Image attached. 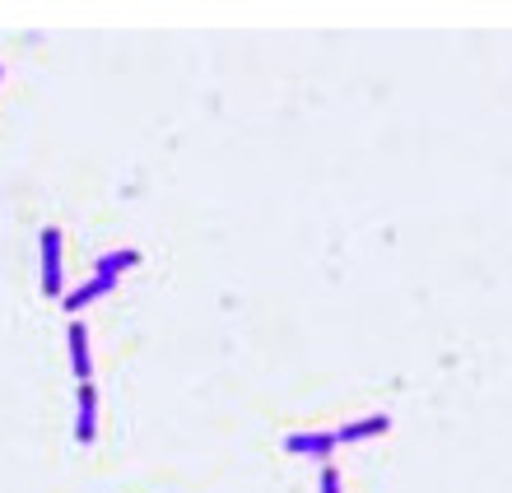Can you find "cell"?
Wrapping results in <instances>:
<instances>
[{
	"instance_id": "cell-2",
	"label": "cell",
	"mask_w": 512,
	"mask_h": 493,
	"mask_svg": "<svg viewBox=\"0 0 512 493\" xmlns=\"http://www.w3.org/2000/svg\"><path fill=\"white\" fill-rule=\"evenodd\" d=\"M66 340H70V368H75V377H80V382H89V377H94V359H89V331H84L80 317L70 321Z\"/></svg>"
},
{
	"instance_id": "cell-3",
	"label": "cell",
	"mask_w": 512,
	"mask_h": 493,
	"mask_svg": "<svg viewBox=\"0 0 512 493\" xmlns=\"http://www.w3.org/2000/svg\"><path fill=\"white\" fill-rule=\"evenodd\" d=\"M284 447H289V452H298V456L331 461V452H336L340 442H336V433H289V438H284Z\"/></svg>"
},
{
	"instance_id": "cell-1",
	"label": "cell",
	"mask_w": 512,
	"mask_h": 493,
	"mask_svg": "<svg viewBox=\"0 0 512 493\" xmlns=\"http://www.w3.org/2000/svg\"><path fill=\"white\" fill-rule=\"evenodd\" d=\"M42 289L52 298H66V275H61V228H42Z\"/></svg>"
},
{
	"instance_id": "cell-6",
	"label": "cell",
	"mask_w": 512,
	"mask_h": 493,
	"mask_svg": "<svg viewBox=\"0 0 512 493\" xmlns=\"http://www.w3.org/2000/svg\"><path fill=\"white\" fill-rule=\"evenodd\" d=\"M387 428H391L387 414H368V419H359V424L331 428V433H336V442H364V438H378V433H387Z\"/></svg>"
},
{
	"instance_id": "cell-4",
	"label": "cell",
	"mask_w": 512,
	"mask_h": 493,
	"mask_svg": "<svg viewBox=\"0 0 512 493\" xmlns=\"http://www.w3.org/2000/svg\"><path fill=\"white\" fill-rule=\"evenodd\" d=\"M75 438L94 442L98 438V391L89 382H80V414H75Z\"/></svg>"
},
{
	"instance_id": "cell-5",
	"label": "cell",
	"mask_w": 512,
	"mask_h": 493,
	"mask_svg": "<svg viewBox=\"0 0 512 493\" xmlns=\"http://www.w3.org/2000/svg\"><path fill=\"white\" fill-rule=\"evenodd\" d=\"M112 289H117V280H112V275H94V280H89V284H80L75 294H66V298H61V307H66V312H80V307L98 303V298H108Z\"/></svg>"
},
{
	"instance_id": "cell-7",
	"label": "cell",
	"mask_w": 512,
	"mask_h": 493,
	"mask_svg": "<svg viewBox=\"0 0 512 493\" xmlns=\"http://www.w3.org/2000/svg\"><path fill=\"white\" fill-rule=\"evenodd\" d=\"M135 261H140V252H131V247H122V252H103L94 261V275H112V280H117V275H126V270L135 266Z\"/></svg>"
},
{
	"instance_id": "cell-8",
	"label": "cell",
	"mask_w": 512,
	"mask_h": 493,
	"mask_svg": "<svg viewBox=\"0 0 512 493\" xmlns=\"http://www.w3.org/2000/svg\"><path fill=\"white\" fill-rule=\"evenodd\" d=\"M322 493H340V470L336 466H322Z\"/></svg>"
}]
</instances>
